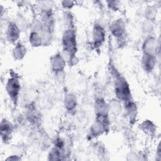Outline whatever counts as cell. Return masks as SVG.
<instances>
[{"mask_svg": "<svg viewBox=\"0 0 161 161\" xmlns=\"http://www.w3.org/2000/svg\"><path fill=\"white\" fill-rule=\"evenodd\" d=\"M21 86L19 77L14 71H11L5 83V90L8 97L14 107L19 103Z\"/></svg>", "mask_w": 161, "mask_h": 161, "instance_id": "3957f363", "label": "cell"}, {"mask_svg": "<svg viewBox=\"0 0 161 161\" xmlns=\"http://www.w3.org/2000/svg\"><path fill=\"white\" fill-rule=\"evenodd\" d=\"M109 30L118 47L122 48L126 45L128 33L126 25L123 18H118L114 19L109 25Z\"/></svg>", "mask_w": 161, "mask_h": 161, "instance_id": "277c9868", "label": "cell"}, {"mask_svg": "<svg viewBox=\"0 0 161 161\" xmlns=\"http://www.w3.org/2000/svg\"><path fill=\"white\" fill-rule=\"evenodd\" d=\"M109 114L114 116H119L123 111L122 103L116 98H113L108 102Z\"/></svg>", "mask_w": 161, "mask_h": 161, "instance_id": "d6986e66", "label": "cell"}, {"mask_svg": "<svg viewBox=\"0 0 161 161\" xmlns=\"http://www.w3.org/2000/svg\"><path fill=\"white\" fill-rule=\"evenodd\" d=\"M40 21L42 26V32L53 35L55 28V18L53 10L50 7L43 8L40 11Z\"/></svg>", "mask_w": 161, "mask_h": 161, "instance_id": "8992f818", "label": "cell"}, {"mask_svg": "<svg viewBox=\"0 0 161 161\" xmlns=\"http://www.w3.org/2000/svg\"><path fill=\"white\" fill-rule=\"evenodd\" d=\"M140 130L146 136L152 138L157 135V126L155 123L148 119H143L139 125Z\"/></svg>", "mask_w": 161, "mask_h": 161, "instance_id": "2e32d148", "label": "cell"}, {"mask_svg": "<svg viewBox=\"0 0 161 161\" xmlns=\"http://www.w3.org/2000/svg\"><path fill=\"white\" fill-rule=\"evenodd\" d=\"M111 71L113 78V92L115 98L122 104L133 99L131 89L127 79L114 67L111 68Z\"/></svg>", "mask_w": 161, "mask_h": 161, "instance_id": "7a4b0ae2", "label": "cell"}, {"mask_svg": "<svg viewBox=\"0 0 161 161\" xmlns=\"http://www.w3.org/2000/svg\"><path fill=\"white\" fill-rule=\"evenodd\" d=\"M155 22L146 20L145 19L144 21L142 24V31L143 33H144L146 36L152 35V32L154 30Z\"/></svg>", "mask_w": 161, "mask_h": 161, "instance_id": "603a6c76", "label": "cell"}, {"mask_svg": "<svg viewBox=\"0 0 161 161\" xmlns=\"http://www.w3.org/2000/svg\"><path fill=\"white\" fill-rule=\"evenodd\" d=\"M158 57L153 55L142 53L140 64L143 71L147 74L152 73L156 68Z\"/></svg>", "mask_w": 161, "mask_h": 161, "instance_id": "7c38bea8", "label": "cell"}, {"mask_svg": "<svg viewBox=\"0 0 161 161\" xmlns=\"http://www.w3.org/2000/svg\"><path fill=\"white\" fill-rule=\"evenodd\" d=\"M53 146L65 152V141L60 136H57L53 141Z\"/></svg>", "mask_w": 161, "mask_h": 161, "instance_id": "d4e9b609", "label": "cell"}, {"mask_svg": "<svg viewBox=\"0 0 161 161\" xmlns=\"http://www.w3.org/2000/svg\"><path fill=\"white\" fill-rule=\"evenodd\" d=\"M92 45L94 48H101L106 42V31L104 27L99 23H95L91 33Z\"/></svg>", "mask_w": 161, "mask_h": 161, "instance_id": "9c48e42d", "label": "cell"}, {"mask_svg": "<svg viewBox=\"0 0 161 161\" xmlns=\"http://www.w3.org/2000/svg\"><path fill=\"white\" fill-rule=\"evenodd\" d=\"M78 101L76 96L72 92H67L64 97V107L70 114H74L77 111Z\"/></svg>", "mask_w": 161, "mask_h": 161, "instance_id": "9a60e30c", "label": "cell"}, {"mask_svg": "<svg viewBox=\"0 0 161 161\" xmlns=\"http://www.w3.org/2000/svg\"><path fill=\"white\" fill-rule=\"evenodd\" d=\"M21 160H22L21 157L18 154L9 155L4 159V160H6V161H18Z\"/></svg>", "mask_w": 161, "mask_h": 161, "instance_id": "4316f807", "label": "cell"}, {"mask_svg": "<svg viewBox=\"0 0 161 161\" xmlns=\"http://www.w3.org/2000/svg\"><path fill=\"white\" fill-rule=\"evenodd\" d=\"M145 19L155 22L158 14V8L155 4H148L144 9Z\"/></svg>", "mask_w": 161, "mask_h": 161, "instance_id": "44dd1931", "label": "cell"}, {"mask_svg": "<svg viewBox=\"0 0 161 161\" xmlns=\"http://www.w3.org/2000/svg\"><path fill=\"white\" fill-rule=\"evenodd\" d=\"M21 28L16 21H11L8 22L5 30V37L8 42L14 45L19 41L21 36Z\"/></svg>", "mask_w": 161, "mask_h": 161, "instance_id": "30bf717a", "label": "cell"}, {"mask_svg": "<svg viewBox=\"0 0 161 161\" xmlns=\"http://www.w3.org/2000/svg\"><path fill=\"white\" fill-rule=\"evenodd\" d=\"M106 3L108 8L112 11L117 12L121 9V2L119 1H107Z\"/></svg>", "mask_w": 161, "mask_h": 161, "instance_id": "cb8c5ba5", "label": "cell"}, {"mask_svg": "<svg viewBox=\"0 0 161 161\" xmlns=\"http://www.w3.org/2000/svg\"><path fill=\"white\" fill-rule=\"evenodd\" d=\"M14 131V126L12 123L6 118H3L0 123V134L2 142L6 144L11 139Z\"/></svg>", "mask_w": 161, "mask_h": 161, "instance_id": "4fadbf2b", "label": "cell"}, {"mask_svg": "<svg viewBox=\"0 0 161 161\" xmlns=\"http://www.w3.org/2000/svg\"><path fill=\"white\" fill-rule=\"evenodd\" d=\"M65 152L53 146L48 153L47 160H60L65 159Z\"/></svg>", "mask_w": 161, "mask_h": 161, "instance_id": "7402d4cb", "label": "cell"}, {"mask_svg": "<svg viewBox=\"0 0 161 161\" xmlns=\"http://www.w3.org/2000/svg\"><path fill=\"white\" fill-rule=\"evenodd\" d=\"M13 45L14 46L11 51L13 58L16 61H21L23 60L28 52L26 46L20 40Z\"/></svg>", "mask_w": 161, "mask_h": 161, "instance_id": "ac0fdd59", "label": "cell"}, {"mask_svg": "<svg viewBox=\"0 0 161 161\" xmlns=\"http://www.w3.org/2000/svg\"><path fill=\"white\" fill-rule=\"evenodd\" d=\"M110 119L95 118L94 121L91 125L87 135V139L92 140L96 139L109 131Z\"/></svg>", "mask_w": 161, "mask_h": 161, "instance_id": "5b68a950", "label": "cell"}, {"mask_svg": "<svg viewBox=\"0 0 161 161\" xmlns=\"http://www.w3.org/2000/svg\"><path fill=\"white\" fill-rule=\"evenodd\" d=\"M142 53L159 56L160 42L153 35L145 36L142 44Z\"/></svg>", "mask_w": 161, "mask_h": 161, "instance_id": "ba28073f", "label": "cell"}, {"mask_svg": "<svg viewBox=\"0 0 161 161\" xmlns=\"http://www.w3.org/2000/svg\"><path fill=\"white\" fill-rule=\"evenodd\" d=\"M67 64V61L62 52H57L50 57V69L52 72L56 76L62 75L64 72Z\"/></svg>", "mask_w": 161, "mask_h": 161, "instance_id": "52a82bcc", "label": "cell"}, {"mask_svg": "<svg viewBox=\"0 0 161 161\" xmlns=\"http://www.w3.org/2000/svg\"><path fill=\"white\" fill-rule=\"evenodd\" d=\"M25 116L26 119L28 122H30V123L36 126L40 124V113L38 112L36 107L34 106V105L31 104H29L28 105H27L26 111L25 112Z\"/></svg>", "mask_w": 161, "mask_h": 161, "instance_id": "e0dca14e", "label": "cell"}, {"mask_svg": "<svg viewBox=\"0 0 161 161\" xmlns=\"http://www.w3.org/2000/svg\"><path fill=\"white\" fill-rule=\"evenodd\" d=\"M61 6L65 11H70L72 9L76 4V2L74 1H62L60 2Z\"/></svg>", "mask_w": 161, "mask_h": 161, "instance_id": "484cf974", "label": "cell"}, {"mask_svg": "<svg viewBox=\"0 0 161 161\" xmlns=\"http://www.w3.org/2000/svg\"><path fill=\"white\" fill-rule=\"evenodd\" d=\"M94 111L95 118H109V109L108 102L103 97L97 96L94 101Z\"/></svg>", "mask_w": 161, "mask_h": 161, "instance_id": "8fae6325", "label": "cell"}, {"mask_svg": "<svg viewBox=\"0 0 161 161\" xmlns=\"http://www.w3.org/2000/svg\"><path fill=\"white\" fill-rule=\"evenodd\" d=\"M123 107L130 123L133 125L136 122L138 116V106L136 102L133 99L123 103Z\"/></svg>", "mask_w": 161, "mask_h": 161, "instance_id": "5bb4252c", "label": "cell"}, {"mask_svg": "<svg viewBox=\"0 0 161 161\" xmlns=\"http://www.w3.org/2000/svg\"><path fill=\"white\" fill-rule=\"evenodd\" d=\"M155 159L158 161L161 160V148H160V142L158 143L155 150Z\"/></svg>", "mask_w": 161, "mask_h": 161, "instance_id": "83f0119b", "label": "cell"}, {"mask_svg": "<svg viewBox=\"0 0 161 161\" xmlns=\"http://www.w3.org/2000/svg\"><path fill=\"white\" fill-rule=\"evenodd\" d=\"M62 53L70 66L77 64L78 58L77 36L75 26L65 27L61 36Z\"/></svg>", "mask_w": 161, "mask_h": 161, "instance_id": "6da1fadb", "label": "cell"}, {"mask_svg": "<svg viewBox=\"0 0 161 161\" xmlns=\"http://www.w3.org/2000/svg\"><path fill=\"white\" fill-rule=\"evenodd\" d=\"M28 42L31 47L33 48H38L43 46V38L40 33L31 30L28 36Z\"/></svg>", "mask_w": 161, "mask_h": 161, "instance_id": "ffe728a7", "label": "cell"}]
</instances>
